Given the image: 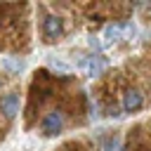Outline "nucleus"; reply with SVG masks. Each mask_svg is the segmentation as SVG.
I'll return each instance as SVG.
<instances>
[{"mask_svg": "<svg viewBox=\"0 0 151 151\" xmlns=\"http://www.w3.org/2000/svg\"><path fill=\"white\" fill-rule=\"evenodd\" d=\"M42 35H45L47 42L59 40V38L64 35V21H61V17H57V14H47V17L42 19Z\"/></svg>", "mask_w": 151, "mask_h": 151, "instance_id": "nucleus-1", "label": "nucleus"}, {"mask_svg": "<svg viewBox=\"0 0 151 151\" xmlns=\"http://www.w3.org/2000/svg\"><path fill=\"white\" fill-rule=\"evenodd\" d=\"M40 127H42V132H45L47 137H54V134H59V132H61V127H64V113H61L59 109L50 111V113L42 118Z\"/></svg>", "mask_w": 151, "mask_h": 151, "instance_id": "nucleus-2", "label": "nucleus"}, {"mask_svg": "<svg viewBox=\"0 0 151 151\" xmlns=\"http://www.w3.org/2000/svg\"><path fill=\"white\" fill-rule=\"evenodd\" d=\"M144 106V94L139 92V90H125V94H123V111L125 113H134V111H139Z\"/></svg>", "mask_w": 151, "mask_h": 151, "instance_id": "nucleus-3", "label": "nucleus"}, {"mask_svg": "<svg viewBox=\"0 0 151 151\" xmlns=\"http://www.w3.org/2000/svg\"><path fill=\"white\" fill-rule=\"evenodd\" d=\"M0 113H2L7 120H12V118L19 113V94H17V92H9V94L0 97Z\"/></svg>", "mask_w": 151, "mask_h": 151, "instance_id": "nucleus-4", "label": "nucleus"}, {"mask_svg": "<svg viewBox=\"0 0 151 151\" xmlns=\"http://www.w3.org/2000/svg\"><path fill=\"white\" fill-rule=\"evenodd\" d=\"M80 66H83V71H85L87 76H99V73L106 68V61H104L101 57H87V59L80 61Z\"/></svg>", "mask_w": 151, "mask_h": 151, "instance_id": "nucleus-5", "label": "nucleus"}, {"mask_svg": "<svg viewBox=\"0 0 151 151\" xmlns=\"http://www.w3.org/2000/svg\"><path fill=\"white\" fill-rule=\"evenodd\" d=\"M104 38H106V42H118V40H123L125 35H123V24H109L106 28H104Z\"/></svg>", "mask_w": 151, "mask_h": 151, "instance_id": "nucleus-6", "label": "nucleus"}, {"mask_svg": "<svg viewBox=\"0 0 151 151\" xmlns=\"http://www.w3.org/2000/svg\"><path fill=\"white\" fill-rule=\"evenodd\" d=\"M2 64H5V68H7V71H12V73L24 71V59H12V57H7Z\"/></svg>", "mask_w": 151, "mask_h": 151, "instance_id": "nucleus-7", "label": "nucleus"}, {"mask_svg": "<svg viewBox=\"0 0 151 151\" xmlns=\"http://www.w3.org/2000/svg\"><path fill=\"white\" fill-rule=\"evenodd\" d=\"M101 149L104 151H123V142H120V137H109Z\"/></svg>", "mask_w": 151, "mask_h": 151, "instance_id": "nucleus-8", "label": "nucleus"}, {"mask_svg": "<svg viewBox=\"0 0 151 151\" xmlns=\"http://www.w3.org/2000/svg\"><path fill=\"white\" fill-rule=\"evenodd\" d=\"M50 64H52L54 68H59V71H68V66H66V64H61V61H57V59H52Z\"/></svg>", "mask_w": 151, "mask_h": 151, "instance_id": "nucleus-9", "label": "nucleus"}]
</instances>
